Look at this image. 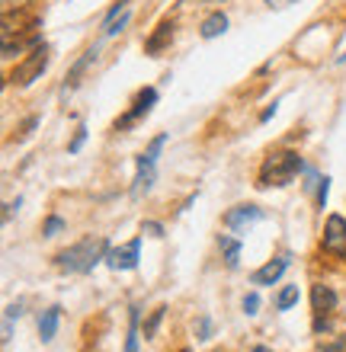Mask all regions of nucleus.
I'll return each instance as SVG.
<instances>
[{"mask_svg": "<svg viewBox=\"0 0 346 352\" xmlns=\"http://www.w3.org/2000/svg\"><path fill=\"white\" fill-rule=\"evenodd\" d=\"M253 352H270V349H266V346H257V349H253Z\"/></svg>", "mask_w": 346, "mask_h": 352, "instance_id": "bb28decb", "label": "nucleus"}, {"mask_svg": "<svg viewBox=\"0 0 346 352\" xmlns=\"http://www.w3.org/2000/svg\"><path fill=\"white\" fill-rule=\"evenodd\" d=\"M84 141H87V129L80 125V129H77V135H74V141H71V148H67V151H71V154H77V151L84 148Z\"/></svg>", "mask_w": 346, "mask_h": 352, "instance_id": "4be33fe9", "label": "nucleus"}, {"mask_svg": "<svg viewBox=\"0 0 346 352\" xmlns=\"http://www.w3.org/2000/svg\"><path fill=\"white\" fill-rule=\"evenodd\" d=\"M324 250L330 256L346 260V218L343 214H330L327 224H324Z\"/></svg>", "mask_w": 346, "mask_h": 352, "instance_id": "423d86ee", "label": "nucleus"}, {"mask_svg": "<svg viewBox=\"0 0 346 352\" xmlns=\"http://www.w3.org/2000/svg\"><path fill=\"white\" fill-rule=\"evenodd\" d=\"M167 144V135H158L151 141V148L138 157V176H135V186H131V199H141L154 186V176H158V154Z\"/></svg>", "mask_w": 346, "mask_h": 352, "instance_id": "7ed1b4c3", "label": "nucleus"}, {"mask_svg": "<svg viewBox=\"0 0 346 352\" xmlns=\"http://www.w3.org/2000/svg\"><path fill=\"white\" fill-rule=\"evenodd\" d=\"M141 234H151V237H164V228L158 221H144L141 224Z\"/></svg>", "mask_w": 346, "mask_h": 352, "instance_id": "5701e85b", "label": "nucleus"}, {"mask_svg": "<svg viewBox=\"0 0 346 352\" xmlns=\"http://www.w3.org/2000/svg\"><path fill=\"white\" fill-rule=\"evenodd\" d=\"M285 269H289V256H276V260L263 263V266L250 276V282H253V285H276Z\"/></svg>", "mask_w": 346, "mask_h": 352, "instance_id": "9d476101", "label": "nucleus"}, {"mask_svg": "<svg viewBox=\"0 0 346 352\" xmlns=\"http://www.w3.org/2000/svg\"><path fill=\"white\" fill-rule=\"evenodd\" d=\"M164 311H167V307H158V311L148 317V324H144V340H154V333H158V324L164 320Z\"/></svg>", "mask_w": 346, "mask_h": 352, "instance_id": "a211bd4d", "label": "nucleus"}, {"mask_svg": "<svg viewBox=\"0 0 346 352\" xmlns=\"http://www.w3.org/2000/svg\"><path fill=\"white\" fill-rule=\"evenodd\" d=\"M208 336V320H202V324H199V340H206Z\"/></svg>", "mask_w": 346, "mask_h": 352, "instance_id": "a878e982", "label": "nucleus"}, {"mask_svg": "<svg viewBox=\"0 0 346 352\" xmlns=\"http://www.w3.org/2000/svg\"><path fill=\"white\" fill-rule=\"evenodd\" d=\"M61 228H65V221H61L58 214H52V218L45 221V228H42V234H45V237H55V234L61 231Z\"/></svg>", "mask_w": 346, "mask_h": 352, "instance_id": "6ab92c4d", "label": "nucleus"}, {"mask_svg": "<svg viewBox=\"0 0 346 352\" xmlns=\"http://www.w3.org/2000/svg\"><path fill=\"white\" fill-rule=\"evenodd\" d=\"M263 218H266V212L257 208V205H237V208H231V212L225 214V224L231 231H247L250 224L263 221Z\"/></svg>", "mask_w": 346, "mask_h": 352, "instance_id": "6e6552de", "label": "nucleus"}, {"mask_svg": "<svg viewBox=\"0 0 346 352\" xmlns=\"http://www.w3.org/2000/svg\"><path fill=\"white\" fill-rule=\"evenodd\" d=\"M154 102H158V90H154V87H144V90H138L135 102H131V109L125 112L122 119H116L113 129H116V131H129L131 125H138V122L144 119L151 109H154Z\"/></svg>", "mask_w": 346, "mask_h": 352, "instance_id": "39448f33", "label": "nucleus"}, {"mask_svg": "<svg viewBox=\"0 0 346 352\" xmlns=\"http://www.w3.org/2000/svg\"><path fill=\"white\" fill-rule=\"evenodd\" d=\"M337 305H340V298H337V292L330 285H311V311L318 317H327V314H334L337 311Z\"/></svg>", "mask_w": 346, "mask_h": 352, "instance_id": "1a4fd4ad", "label": "nucleus"}, {"mask_svg": "<svg viewBox=\"0 0 346 352\" xmlns=\"http://www.w3.org/2000/svg\"><path fill=\"white\" fill-rule=\"evenodd\" d=\"M218 247H221V256H225V266L228 269H237V266H241V243L234 241V237L221 234V237H218Z\"/></svg>", "mask_w": 346, "mask_h": 352, "instance_id": "4468645a", "label": "nucleus"}, {"mask_svg": "<svg viewBox=\"0 0 346 352\" xmlns=\"http://www.w3.org/2000/svg\"><path fill=\"white\" fill-rule=\"evenodd\" d=\"M94 58H96V48H90V52H87V55L80 58V61H77L74 67H71V74H67V80H65V90H61V93H71L77 84H80V77H84V71H87V67L94 65Z\"/></svg>", "mask_w": 346, "mask_h": 352, "instance_id": "ddd939ff", "label": "nucleus"}, {"mask_svg": "<svg viewBox=\"0 0 346 352\" xmlns=\"http://www.w3.org/2000/svg\"><path fill=\"white\" fill-rule=\"evenodd\" d=\"M48 58H52V48H48V45H42V42H39V45H32V52L26 55V61H23V65H17V71L10 74V84L29 87L48 67Z\"/></svg>", "mask_w": 346, "mask_h": 352, "instance_id": "20e7f679", "label": "nucleus"}, {"mask_svg": "<svg viewBox=\"0 0 346 352\" xmlns=\"http://www.w3.org/2000/svg\"><path fill=\"white\" fill-rule=\"evenodd\" d=\"M193 3H196V0H193ZM199 3H202V0H199ZM208 3H221V0H208Z\"/></svg>", "mask_w": 346, "mask_h": 352, "instance_id": "cd10ccee", "label": "nucleus"}, {"mask_svg": "<svg viewBox=\"0 0 346 352\" xmlns=\"http://www.w3.org/2000/svg\"><path fill=\"white\" fill-rule=\"evenodd\" d=\"M58 320H61V307L58 305L42 311V317H39V336H42V343H52V340H55Z\"/></svg>", "mask_w": 346, "mask_h": 352, "instance_id": "9b49d317", "label": "nucleus"}, {"mask_svg": "<svg viewBox=\"0 0 346 352\" xmlns=\"http://www.w3.org/2000/svg\"><path fill=\"white\" fill-rule=\"evenodd\" d=\"M257 307H260V298H257V295H244V314H257Z\"/></svg>", "mask_w": 346, "mask_h": 352, "instance_id": "b1692460", "label": "nucleus"}, {"mask_svg": "<svg viewBox=\"0 0 346 352\" xmlns=\"http://www.w3.org/2000/svg\"><path fill=\"white\" fill-rule=\"evenodd\" d=\"M327 192H330V179L324 176V179H318V205L321 208L327 205Z\"/></svg>", "mask_w": 346, "mask_h": 352, "instance_id": "aec40b11", "label": "nucleus"}, {"mask_svg": "<svg viewBox=\"0 0 346 352\" xmlns=\"http://www.w3.org/2000/svg\"><path fill=\"white\" fill-rule=\"evenodd\" d=\"M263 3H270V7H276V10H285V7H292L295 0H263Z\"/></svg>", "mask_w": 346, "mask_h": 352, "instance_id": "393cba45", "label": "nucleus"}, {"mask_svg": "<svg viewBox=\"0 0 346 352\" xmlns=\"http://www.w3.org/2000/svg\"><path fill=\"white\" fill-rule=\"evenodd\" d=\"M125 352H138V307H131V327H129V340H125Z\"/></svg>", "mask_w": 346, "mask_h": 352, "instance_id": "f3484780", "label": "nucleus"}, {"mask_svg": "<svg viewBox=\"0 0 346 352\" xmlns=\"http://www.w3.org/2000/svg\"><path fill=\"white\" fill-rule=\"evenodd\" d=\"M173 42V23H160L158 29H154V36L148 38V45H144V52L148 55H158L164 45H170Z\"/></svg>", "mask_w": 346, "mask_h": 352, "instance_id": "f8f14e48", "label": "nucleus"}, {"mask_svg": "<svg viewBox=\"0 0 346 352\" xmlns=\"http://www.w3.org/2000/svg\"><path fill=\"white\" fill-rule=\"evenodd\" d=\"M295 301H299V285H285L279 292V298H276V311H289Z\"/></svg>", "mask_w": 346, "mask_h": 352, "instance_id": "dca6fc26", "label": "nucleus"}, {"mask_svg": "<svg viewBox=\"0 0 346 352\" xmlns=\"http://www.w3.org/2000/svg\"><path fill=\"white\" fill-rule=\"evenodd\" d=\"M180 352H189V349H180Z\"/></svg>", "mask_w": 346, "mask_h": 352, "instance_id": "c85d7f7f", "label": "nucleus"}, {"mask_svg": "<svg viewBox=\"0 0 346 352\" xmlns=\"http://www.w3.org/2000/svg\"><path fill=\"white\" fill-rule=\"evenodd\" d=\"M299 173H301V157L295 154V151H272L270 157L260 164L257 186H260V189H270V186H289Z\"/></svg>", "mask_w": 346, "mask_h": 352, "instance_id": "f03ea898", "label": "nucleus"}, {"mask_svg": "<svg viewBox=\"0 0 346 352\" xmlns=\"http://www.w3.org/2000/svg\"><path fill=\"white\" fill-rule=\"evenodd\" d=\"M138 253H141V237L129 241L125 247H116V250L106 253V266L113 272H129V269H138Z\"/></svg>", "mask_w": 346, "mask_h": 352, "instance_id": "0eeeda50", "label": "nucleus"}, {"mask_svg": "<svg viewBox=\"0 0 346 352\" xmlns=\"http://www.w3.org/2000/svg\"><path fill=\"white\" fill-rule=\"evenodd\" d=\"M129 19H131V13H129V10H125V13H122V16H119V23H109V26H106V36H116V32H122V26H125Z\"/></svg>", "mask_w": 346, "mask_h": 352, "instance_id": "412c9836", "label": "nucleus"}, {"mask_svg": "<svg viewBox=\"0 0 346 352\" xmlns=\"http://www.w3.org/2000/svg\"><path fill=\"white\" fill-rule=\"evenodd\" d=\"M106 253H109V243L106 237H84V241H77L74 247H67L55 256V266L61 272H71V276H87V272H94L96 263L106 260Z\"/></svg>", "mask_w": 346, "mask_h": 352, "instance_id": "f257e3e1", "label": "nucleus"}, {"mask_svg": "<svg viewBox=\"0 0 346 352\" xmlns=\"http://www.w3.org/2000/svg\"><path fill=\"white\" fill-rule=\"evenodd\" d=\"M225 29H228V16L218 10V13L202 19V29H199V32H202V38H215V36H221Z\"/></svg>", "mask_w": 346, "mask_h": 352, "instance_id": "2eb2a0df", "label": "nucleus"}, {"mask_svg": "<svg viewBox=\"0 0 346 352\" xmlns=\"http://www.w3.org/2000/svg\"><path fill=\"white\" fill-rule=\"evenodd\" d=\"M343 61H346V55H343Z\"/></svg>", "mask_w": 346, "mask_h": 352, "instance_id": "c756f323", "label": "nucleus"}]
</instances>
